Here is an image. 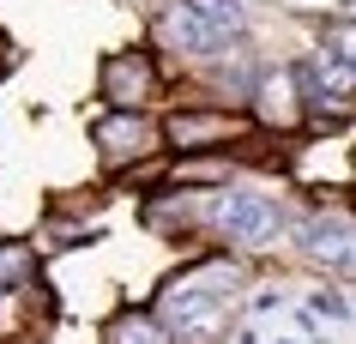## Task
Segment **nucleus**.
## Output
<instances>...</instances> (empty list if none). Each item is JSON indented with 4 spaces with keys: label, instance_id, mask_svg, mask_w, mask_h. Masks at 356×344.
Instances as JSON below:
<instances>
[{
    "label": "nucleus",
    "instance_id": "6",
    "mask_svg": "<svg viewBox=\"0 0 356 344\" xmlns=\"http://www.w3.org/2000/svg\"><path fill=\"white\" fill-rule=\"evenodd\" d=\"M97 145H103L109 163H133V157H145L157 145V127L145 115H109V121H97Z\"/></svg>",
    "mask_w": 356,
    "mask_h": 344
},
{
    "label": "nucleus",
    "instance_id": "12",
    "mask_svg": "<svg viewBox=\"0 0 356 344\" xmlns=\"http://www.w3.org/2000/svg\"><path fill=\"white\" fill-rule=\"evenodd\" d=\"M278 344H290V338H278Z\"/></svg>",
    "mask_w": 356,
    "mask_h": 344
},
{
    "label": "nucleus",
    "instance_id": "5",
    "mask_svg": "<svg viewBox=\"0 0 356 344\" xmlns=\"http://www.w3.org/2000/svg\"><path fill=\"white\" fill-rule=\"evenodd\" d=\"M157 42H163L169 55H211L224 37H218V31L193 13L188 0H175V6H163V13H157Z\"/></svg>",
    "mask_w": 356,
    "mask_h": 344
},
{
    "label": "nucleus",
    "instance_id": "1",
    "mask_svg": "<svg viewBox=\"0 0 356 344\" xmlns=\"http://www.w3.org/2000/svg\"><path fill=\"white\" fill-rule=\"evenodd\" d=\"M242 296V272L229 266V260H200L188 266L181 278H169L163 284V332L175 344H206L218 338V326H224L229 302Z\"/></svg>",
    "mask_w": 356,
    "mask_h": 344
},
{
    "label": "nucleus",
    "instance_id": "2",
    "mask_svg": "<svg viewBox=\"0 0 356 344\" xmlns=\"http://www.w3.org/2000/svg\"><path fill=\"white\" fill-rule=\"evenodd\" d=\"M211 224L224 229V242H236V248H272L284 229V206L260 188H224L218 206H211Z\"/></svg>",
    "mask_w": 356,
    "mask_h": 344
},
{
    "label": "nucleus",
    "instance_id": "11",
    "mask_svg": "<svg viewBox=\"0 0 356 344\" xmlns=\"http://www.w3.org/2000/svg\"><path fill=\"white\" fill-rule=\"evenodd\" d=\"M308 314H332V326H344L350 320V302H344L338 290H314V296H308Z\"/></svg>",
    "mask_w": 356,
    "mask_h": 344
},
{
    "label": "nucleus",
    "instance_id": "10",
    "mask_svg": "<svg viewBox=\"0 0 356 344\" xmlns=\"http://www.w3.org/2000/svg\"><path fill=\"white\" fill-rule=\"evenodd\" d=\"M188 6L218 31V37H224V31H242V0H188Z\"/></svg>",
    "mask_w": 356,
    "mask_h": 344
},
{
    "label": "nucleus",
    "instance_id": "7",
    "mask_svg": "<svg viewBox=\"0 0 356 344\" xmlns=\"http://www.w3.org/2000/svg\"><path fill=\"white\" fill-rule=\"evenodd\" d=\"M236 133H242V121L236 115H218V109H188V115L169 121V139L181 151H193V145H229Z\"/></svg>",
    "mask_w": 356,
    "mask_h": 344
},
{
    "label": "nucleus",
    "instance_id": "3",
    "mask_svg": "<svg viewBox=\"0 0 356 344\" xmlns=\"http://www.w3.org/2000/svg\"><path fill=\"white\" fill-rule=\"evenodd\" d=\"M157 91V67H151L139 49H121V55L103 60V97H109L115 109H133V103H145Z\"/></svg>",
    "mask_w": 356,
    "mask_h": 344
},
{
    "label": "nucleus",
    "instance_id": "9",
    "mask_svg": "<svg viewBox=\"0 0 356 344\" xmlns=\"http://www.w3.org/2000/svg\"><path fill=\"white\" fill-rule=\"evenodd\" d=\"M109 344H175L157 320H145V314H121V320L109 326Z\"/></svg>",
    "mask_w": 356,
    "mask_h": 344
},
{
    "label": "nucleus",
    "instance_id": "4",
    "mask_svg": "<svg viewBox=\"0 0 356 344\" xmlns=\"http://www.w3.org/2000/svg\"><path fill=\"white\" fill-rule=\"evenodd\" d=\"M302 254L314 266H332V272H350V218L344 211H314L302 224Z\"/></svg>",
    "mask_w": 356,
    "mask_h": 344
},
{
    "label": "nucleus",
    "instance_id": "8",
    "mask_svg": "<svg viewBox=\"0 0 356 344\" xmlns=\"http://www.w3.org/2000/svg\"><path fill=\"white\" fill-rule=\"evenodd\" d=\"M37 278V254L24 248V242H0V296H13Z\"/></svg>",
    "mask_w": 356,
    "mask_h": 344
}]
</instances>
